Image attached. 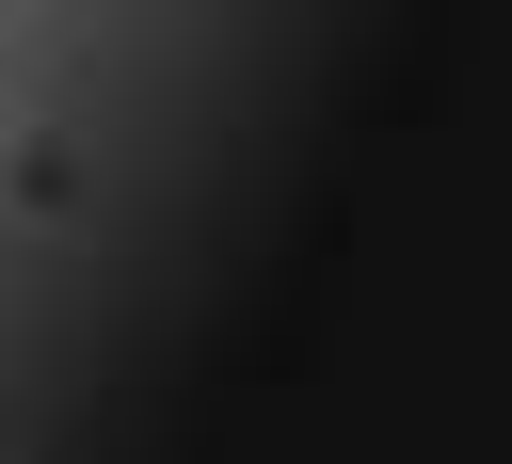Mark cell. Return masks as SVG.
I'll use <instances>...</instances> for the list:
<instances>
[{
    "instance_id": "cell-1",
    "label": "cell",
    "mask_w": 512,
    "mask_h": 464,
    "mask_svg": "<svg viewBox=\"0 0 512 464\" xmlns=\"http://www.w3.org/2000/svg\"><path fill=\"white\" fill-rule=\"evenodd\" d=\"M0 192H16L32 224H64V208H80V144H64V128H0Z\"/></svg>"
}]
</instances>
